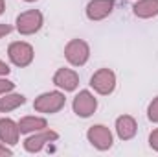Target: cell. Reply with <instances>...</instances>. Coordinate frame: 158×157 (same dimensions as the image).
Returning a JSON list of instances; mask_svg holds the SVG:
<instances>
[{
	"label": "cell",
	"instance_id": "6",
	"mask_svg": "<svg viewBox=\"0 0 158 157\" xmlns=\"http://www.w3.org/2000/svg\"><path fill=\"white\" fill-rule=\"evenodd\" d=\"M90 85L96 92L99 94H110L116 87V74L109 69H99L92 78H90Z\"/></svg>",
	"mask_w": 158,
	"mask_h": 157
},
{
	"label": "cell",
	"instance_id": "20",
	"mask_svg": "<svg viewBox=\"0 0 158 157\" xmlns=\"http://www.w3.org/2000/svg\"><path fill=\"white\" fill-rule=\"evenodd\" d=\"M9 70H11V69H9L4 61H0V76H7V74H9Z\"/></svg>",
	"mask_w": 158,
	"mask_h": 157
},
{
	"label": "cell",
	"instance_id": "4",
	"mask_svg": "<svg viewBox=\"0 0 158 157\" xmlns=\"http://www.w3.org/2000/svg\"><path fill=\"white\" fill-rule=\"evenodd\" d=\"M7 56H9V59H11L13 65H17V67H28L33 61L35 54H33V46L31 44H28L24 41H15V43L9 44Z\"/></svg>",
	"mask_w": 158,
	"mask_h": 157
},
{
	"label": "cell",
	"instance_id": "10",
	"mask_svg": "<svg viewBox=\"0 0 158 157\" xmlns=\"http://www.w3.org/2000/svg\"><path fill=\"white\" fill-rule=\"evenodd\" d=\"M53 83L63 91H76L79 85V76L70 69H59L53 74Z\"/></svg>",
	"mask_w": 158,
	"mask_h": 157
},
{
	"label": "cell",
	"instance_id": "1",
	"mask_svg": "<svg viewBox=\"0 0 158 157\" xmlns=\"http://www.w3.org/2000/svg\"><path fill=\"white\" fill-rule=\"evenodd\" d=\"M64 104H66V98H64L63 92H59V91H50V92H44V94H40V96L35 98L33 107H35V111H39V113L52 115V113L61 111V109L64 107Z\"/></svg>",
	"mask_w": 158,
	"mask_h": 157
},
{
	"label": "cell",
	"instance_id": "22",
	"mask_svg": "<svg viewBox=\"0 0 158 157\" xmlns=\"http://www.w3.org/2000/svg\"><path fill=\"white\" fill-rule=\"evenodd\" d=\"M4 9H6V4H4V0H0V15L4 13Z\"/></svg>",
	"mask_w": 158,
	"mask_h": 157
},
{
	"label": "cell",
	"instance_id": "8",
	"mask_svg": "<svg viewBox=\"0 0 158 157\" xmlns=\"http://www.w3.org/2000/svg\"><path fill=\"white\" fill-rule=\"evenodd\" d=\"M57 139H59V135L55 131H52V129H40L39 133H35V135H31V137H28L24 141V150L30 152V154H37L48 142H53Z\"/></svg>",
	"mask_w": 158,
	"mask_h": 157
},
{
	"label": "cell",
	"instance_id": "14",
	"mask_svg": "<svg viewBox=\"0 0 158 157\" xmlns=\"http://www.w3.org/2000/svg\"><path fill=\"white\" fill-rule=\"evenodd\" d=\"M46 126H48L46 118H40V117H24V118H20V122H19L20 133H35V131L44 129Z\"/></svg>",
	"mask_w": 158,
	"mask_h": 157
},
{
	"label": "cell",
	"instance_id": "2",
	"mask_svg": "<svg viewBox=\"0 0 158 157\" xmlns=\"http://www.w3.org/2000/svg\"><path fill=\"white\" fill-rule=\"evenodd\" d=\"M42 28V13L37 9H28L17 17V30L20 35H33Z\"/></svg>",
	"mask_w": 158,
	"mask_h": 157
},
{
	"label": "cell",
	"instance_id": "18",
	"mask_svg": "<svg viewBox=\"0 0 158 157\" xmlns=\"http://www.w3.org/2000/svg\"><path fill=\"white\" fill-rule=\"evenodd\" d=\"M149 144H151L153 150H156L158 152V129H155V131L149 135Z\"/></svg>",
	"mask_w": 158,
	"mask_h": 157
},
{
	"label": "cell",
	"instance_id": "5",
	"mask_svg": "<svg viewBox=\"0 0 158 157\" xmlns=\"http://www.w3.org/2000/svg\"><path fill=\"white\" fill-rule=\"evenodd\" d=\"M86 139H88V142H90L94 148H98V150H101V152L112 148V133H110V129H109L107 126H101V124L92 126V128L86 131Z\"/></svg>",
	"mask_w": 158,
	"mask_h": 157
},
{
	"label": "cell",
	"instance_id": "7",
	"mask_svg": "<svg viewBox=\"0 0 158 157\" xmlns=\"http://www.w3.org/2000/svg\"><path fill=\"white\" fill-rule=\"evenodd\" d=\"M74 113L81 118H88L90 115H94V111L98 109V100L94 98V94L90 91H81L77 96L74 98Z\"/></svg>",
	"mask_w": 158,
	"mask_h": 157
},
{
	"label": "cell",
	"instance_id": "15",
	"mask_svg": "<svg viewBox=\"0 0 158 157\" xmlns=\"http://www.w3.org/2000/svg\"><path fill=\"white\" fill-rule=\"evenodd\" d=\"M26 104V98L22 94H4V98H0V113H9L20 105Z\"/></svg>",
	"mask_w": 158,
	"mask_h": 157
},
{
	"label": "cell",
	"instance_id": "16",
	"mask_svg": "<svg viewBox=\"0 0 158 157\" xmlns=\"http://www.w3.org/2000/svg\"><path fill=\"white\" fill-rule=\"evenodd\" d=\"M147 117L151 122H158V96L149 104V109H147Z\"/></svg>",
	"mask_w": 158,
	"mask_h": 157
},
{
	"label": "cell",
	"instance_id": "9",
	"mask_svg": "<svg viewBox=\"0 0 158 157\" xmlns=\"http://www.w3.org/2000/svg\"><path fill=\"white\" fill-rule=\"evenodd\" d=\"M114 9V0H90L86 6V17L90 20H103Z\"/></svg>",
	"mask_w": 158,
	"mask_h": 157
},
{
	"label": "cell",
	"instance_id": "13",
	"mask_svg": "<svg viewBox=\"0 0 158 157\" xmlns=\"http://www.w3.org/2000/svg\"><path fill=\"white\" fill-rule=\"evenodd\" d=\"M132 11L140 19H151L158 15V0H138L132 6Z\"/></svg>",
	"mask_w": 158,
	"mask_h": 157
},
{
	"label": "cell",
	"instance_id": "17",
	"mask_svg": "<svg viewBox=\"0 0 158 157\" xmlns=\"http://www.w3.org/2000/svg\"><path fill=\"white\" fill-rule=\"evenodd\" d=\"M15 89V83L13 81H9V79H0V94H6V92H9V91H13Z\"/></svg>",
	"mask_w": 158,
	"mask_h": 157
},
{
	"label": "cell",
	"instance_id": "21",
	"mask_svg": "<svg viewBox=\"0 0 158 157\" xmlns=\"http://www.w3.org/2000/svg\"><path fill=\"white\" fill-rule=\"evenodd\" d=\"M2 155H13V152H11L9 148H6V146L0 142V157H2Z\"/></svg>",
	"mask_w": 158,
	"mask_h": 157
},
{
	"label": "cell",
	"instance_id": "11",
	"mask_svg": "<svg viewBox=\"0 0 158 157\" xmlns=\"http://www.w3.org/2000/svg\"><path fill=\"white\" fill-rule=\"evenodd\" d=\"M19 124L11 118H0V141L6 144H17L19 142Z\"/></svg>",
	"mask_w": 158,
	"mask_h": 157
},
{
	"label": "cell",
	"instance_id": "23",
	"mask_svg": "<svg viewBox=\"0 0 158 157\" xmlns=\"http://www.w3.org/2000/svg\"><path fill=\"white\" fill-rule=\"evenodd\" d=\"M24 2H35V0H24Z\"/></svg>",
	"mask_w": 158,
	"mask_h": 157
},
{
	"label": "cell",
	"instance_id": "19",
	"mask_svg": "<svg viewBox=\"0 0 158 157\" xmlns=\"http://www.w3.org/2000/svg\"><path fill=\"white\" fill-rule=\"evenodd\" d=\"M9 34H11V26L9 24H0V39L4 35H9Z\"/></svg>",
	"mask_w": 158,
	"mask_h": 157
},
{
	"label": "cell",
	"instance_id": "3",
	"mask_svg": "<svg viewBox=\"0 0 158 157\" xmlns=\"http://www.w3.org/2000/svg\"><path fill=\"white\" fill-rule=\"evenodd\" d=\"M64 57L70 65L83 67L90 57V48L83 39H72L64 48Z\"/></svg>",
	"mask_w": 158,
	"mask_h": 157
},
{
	"label": "cell",
	"instance_id": "12",
	"mask_svg": "<svg viewBox=\"0 0 158 157\" xmlns=\"http://www.w3.org/2000/svg\"><path fill=\"white\" fill-rule=\"evenodd\" d=\"M136 120L129 115H121L116 120V133L121 141H129L136 135Z\"/></svg>",
	"mask_w": 158,
	"mask_h": 157
}]
</instances>
